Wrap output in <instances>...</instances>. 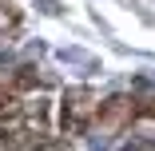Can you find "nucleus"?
<instances>
[{"label": "nucleus", "instance_id": "1", "mask_svg": "<svg viewBox=\"0 0 155 151\" xmlns=\"http://www.w3.org/2000/svg\"><path fill=\"white\" fill-rule=\"evenodd\" d=\"M127 119H131V103H127V100H111V103H104V111H100V127H104V131H119Z\"/></svg>", "mask_w": 155, "mask_h": 151}, {"label": "nucleus", "instance_id": "3", "mask_svg": "<svg viewBox=\"0 0 155 151\" xmlns=\"http://www.w3.org/2000/svg\"><path fill=\"white\" fill-rule=\"evenodd\" d=\"M8 107H12V100H8V96H4V92H0V115H4V111H8Z\"/></svg>", "mask_w": 155, "mask_h": 151}, {"label": "nucleus", "instance_id": "2", "mask_svg": "<svg viewBox=\"0 0 155 151\" xmlns=\"http://www.w3.org/2000/svg\"><path fill=\"white\" fill-rule=\"evenodd\" d=\"M64 111H72V123H68V127H76V131H80V127L87 123V115H91V103H87V92H72V103L64 100Z\"/></svg>", "mask_w": 155, "mask_h": 151}]
</instances>
